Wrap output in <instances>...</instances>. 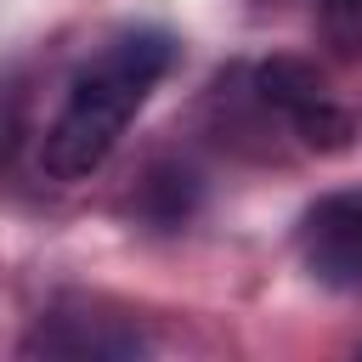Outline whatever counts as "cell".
<instances>
[{
	"label": "cell",
	"mask_w": 362,
	"mask_h": 362,
	"mask_svg": "<svg viewBox=\"0 0 362 362\" xmlns=\"http://www.w3.org/2000/svg\"><path fill=\"white\" fill-rule=\"evenodd\" d=\"M170 62H175V40L158 28H136V34H119L113 45H102V57L90 68H79V79L68 85V102L40 141V170L57 181H85L90 170H102L107 153L119 147L130 113L170 74Z\"/></svg>",
	"instance_id": "cell-1"
},
{
	"label": "cell",
	"mask_w": 362,
	"mask_h": 362,
	"mask_svg": "<svg viewBox=\"0 0 362 362\" xmlns=\"http://www.w3.org/2000/svg\"><path fill=\"white\" fill-rule=\"evenodd\" d=\"M255 96H260L272 113H283V119L294 124V136H300L305 147H317V153H345L351 136H356L351 113L334 102L328 79H322L305 57H272V62H260V68H255Z\"/></svg>",
	"instance_id": "cell-2"
},
{
	"label": "cell",
	"mask_w": 362,
	"mask_h": 362,
	"mask_svg": "<svg viewBox=\"0 0 362 362\" xmlns=\"http://www.w3.org/2000/svg\"><path fill=\"white\" fill-rule=\"evenodd\" d=\"M300 255L328 288H362V192H328L300 215Z\"/></svg>",
	"instance_id": "cell-3"
},
{
	"label": "cell",
	"mask_w": 362,
	"mask_h": 362,
	"mask_svg": "<svg viewBox=\"0 0 362 362\" xmlns=\"http://www.w3.org/2000/svg\"><path fill=\"white\" fill-rule=\"evenodd\" d=\"M28 356H141L147 339L124 317H90V311H51L23 339Z\"/></svg>",
	"instance_id": "cell-4"
},
{
	"label": "cell",
	"mask_w": 362,
	"mask_h": 362,
	"mask_svg": "<svg viewBox=\"0 0 362 362\" xmlns=\"http://www.w3.org/2000/svg\"><path fill=\"white\" fill-rule=\"evenodd\" d=\"M317 23L339 57H362V0H317Z\"/></svg>",
	"instance_id": "cell-5"
}]
</instances>
